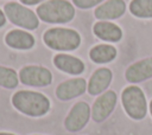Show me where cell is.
<instances>
[{"label": "cell", "mask_w": 152, "mask_h": 135, "mask_svg": "<svg viewBox=\"0 0 152 135\" xmlns=\"http://www.w3.org/2000/svg\"><path fill=\"white\" fill-rule=\"evenodd\" d=\"M112 78H113V75L109 69H107V68L97 69L91 75V77L88 82L87 90H88L89 95L96 96V95H101L102 92H104V90L109 86Z\"/></svg>", "instance_id": "cell-11"}, {"label": "cell", "mask_w": 152, "mask_h": 135, "mask_svg": "<svg viewBox=\"0 0 152 135\" xmlns=\"http://www.w3.org/2000/svg\"><path fill=\"white\" fill-rule=\"evenodd\" d=\"M42 1H45V0H20L21 4L24 5H28V6H32V5H37Z\"/></svg>", "instance_id": "cell-20"}, {"label": "cell", "mask_w": 152, "mask_h": 135, "mask_svg": "<svg viewBox=\"0 0 152 135\" xmlns=\"http://www.w3.org/2000/svg\"><path fill=\"white\" fill-rule=\"evenodd\" d=\"M87 82L83 78H71L62 82L56 88V96L61 101H70L81 95L87 90Z\"/></svg>", "instance_id": "cell-9"}, {"label": "cell", "mask_w": 152, "mask_h": 135, "mask_svg": "<svg viewBox=\"0 0 152 135\" xmlns=\"http://www.w3.org/2000/svg\"><path fill=\"white\" fill-rule=\"evenodd\" d=\"M125 77L129 83H139L152 77V57L133 63L127 68Z\"/></svg>", "instance_id": "cell-10"}, {"label": "cell", "mask_w": 152, "mask_h": 135, "mask_svg": "<svg viewBox=\"0 0 152 135\" xmlns=\"http://www.w3.org/2000/svg\"><path fill=\"white\" fill-rule=\"evenodd\" d=\"M93 32L100 39L107 41H119L122 38L121 28L109 21H97L93 27Z\"/></svg>", "instance_id": "cell-15"}, {"label": "cell", "mask_w": 152, "mask_h": 135, "mask_svg": "<svg viewBox=\"0 0 152 135\" xmlns=\"http://www.w3.org/2000/svg\"><path fill=\"white\" fill-rule=\"evenodd\" d=\"M129 12L138 18H152V0H132Z\"/></svg>", "instance_id": "cell-17"}, {"label": "cell", "mask_w": 152, "mask_h": 135, "mask_svg": "<svg viewBox=\"0 0 152 135\" xmlns=\"http://www.w3.org/2000/svg\"><path fill=\"white\" fill-rule=\"evenodd\" d=\"M121 103L125 112L135 121H141L147 115V101L144 91L137 85L126 86L121 92Z\"/></svg>", "instance_id": "cell-4"}, {"label": "cell", "mask_w": 152, "mask_h": 135, "mask_svg": "<svg viewBox=\"0 0 152 135\" xmlns=\"http://www.w3.org/2000/svg\"><path fill=\"white\" fill-rule=\"evenodd\" d=\"M126 11L124 0H107L95 8V17L100 20H110L120 18Z\"/></svg>", "instance_id": "cell-12"}, {"label": "cell", "mask_w": 152, "mask_h": 135, "mask_svg": "<svg viewBox=\"0 0 152 135\" xmlns=\"http://www.w3.org/2000/svg\"><path fill=\"white\" fill-rule=\"evenodd\" d=\"M19 79L23 84L30 86H48L52 82V73L39 65H27L19 72Z\"/></svg>", "instance_id": "cell-8"}, {"label": "cell", "mask_w": 152, "mask_h": 135, "mask_svg": "<svg viewBox=\"0 0 152 135\" xmlns=\"http://www.w3.org/2000/svg\"><path fill=\"white\" fill-rule=\"evenodd\" d=\"M43 40L52 50L58 51H72L76 50L81 44V36L77 31L65 27H53L48 30Z\"/></svg>", "instance_id": "cell-3"}, {"label": "cell", "mask_w": 152, "mask_h": 135, "mask_svg": "<svg viewBox=\"0 0 152 135\" xmlns=\"http://www.w3.org/2000/svg\"><path fill=\"white\" fill-rule=\"evenodd\" d=\"M91 117V108L84 101L76 102L64 118V128L70 133L82 130Z\"/></svg>", "instance_id": "cell-6"}, {"label": "cell", "mask_w": 152, "mask_h": 135, "mask_svg": "<svg viewBox=\"0 0 152 135\" xmlns=\"http://www.w3.org/2000/svg\"><path fill=\"white\" fill-rule=\"evenodd\" d=\"M89 56H90V59L95 63H100V64L108 63L116 57V49L107 44L96 45L90 50Z\"/></svg>", "instance_id": "cell-16"}, {"label": "cell", "mask_w": 152, "mask_h": 135, "mask_svg": "<svg viewBox=\"0 0 152 135\" xmlns=\"http://www.w3.org/2000/svg\"><path fill=\"white\" fill-rule=\"evenodd\" d=\"M11 102L19 112L30 117L45 116L51 108V102L44 94L31 90H19L14 92Z\"/></svg>", "instance_id": "cell-1"}, {"label": "cell", "mask_w": 152, "mask_h": 135, "mask_svg": "<svg viewBox=\"0 0 152 135\" xmlns=\"http://www.w3.org/2000/svg\"><path fill=\"white\" fill-rule=\"evenodd\" d=\"M4 12L6 18H8V20L17 26L27 30H36L39 25L36 13L19 2H7L4 6Z\"/></svg>", "instance_id": "cell-5"}, {"label": "cell", "mask_w": 152, "mask_h": 135, "mask_svg": "<svg viewBox=\"0 0 152 135\" xmlns=\"http://www.w3.org/2000/svg\"><path fill=\"white\" fill-rule=\"evenodd\" d=\"M148 111H150V115H151V117H152V99H151L150 103H148Z\"/></svg>", "instance_id": "cell-22"}, {"label": "cell", "mask_w": 152, "mask_h": 135, "mask_svg": "<svg viewBox=\"0 0 152 135\" xmlns=\"http://www.w3.org/2000/svg\"><path fill=\"white\" fill-rule=\"evenodd\" d=\"M5 24H6V15H5V12L0 8V27H2Z\"/></svg>", "instance_id": "cell-21"}, {"label": "cell", "mask_w": 152, "mask_h": 135, "mask_svg": "<svg viewBox=\"0 0 152 135\" xmlns=\"http://www.w3.org/2000/svg\"><path fill=\"white\" fill-rule=\"evenodd\" d=\"M0 135H15L13 133H8V131H0Z\"/></svg>", "instance_id": "cell-23"}, {"label": "cell", "mask_w": 152, "mask_h": 135, "mask_svg": "<svg viewBox=\"0 0 152 135\" xmlns=\"http://www.w3.org/2000/svg\"><path fill=\"white\" fill-rule=\"evenodd\" d=\"M118 102V96L115 91L107 90L99 95L91 105V118L94 122L100 123L107 120L114 111Z\"/></svg>", "instance_id": "cell-7"}, {"label": "cell", "mask_w": 152, "mask_h": 135, "mask_svg": "<svg viewBox=\"0 0 152 135\" xmlns=\"http://www.w3.org/2000/svg\"><path fill=\"white\" fill-rule=\"evenodd\" d=\"M37 15L45 22L63 24L72 20L75 8L68 0H48L38 6Z\"/></svg>", "instance_id": "cell-2"}, {"label": "cell", "mask_w": 152, "mask_h": 135, "mask_svg": "<svg viewBox=\"0 0 152 135\" xmlns=\"http://www.w3.org/2000/svg\"><path fill=\"white\" fill-rule=\"evenodd\" d=\"M102 1H103V0H72V2H74L77 7L83 8V9L94 7V6L99 5V4L102 2Z\"/></svg>", "instance_id": "cell-19"}, {"label": "cell", "mask_w": 152, "mask_h": 135, "mask_svg": "<svg viewBox=\"0 0 152 135\" xmlns=\"http://www.w3.org/2000/svg\"><path fill=\"white\" fill-rule=\"evenodd\" d=\"M18 76L19 75H17L13 69L0 65V86L6 89H14L19 82Z\"/></svg>", "instance_id": "cell-18"}, {"label": "cell", "mask_w": 152, "mask_h": 135, "mask_svg": "<svg viewBox=\"0 0 152 135\" xmlns=\"http://www.w3.org/2000/svg\"><path fill=\"white\" fill-rule=\"evenodd\" d=\"M53 64L61 71L71 75H80L84 71V63L81 59L69 54H56L53 58Z\"/></svg>", "instance_id": "cell-13"}, {"label": "cell", "mask_w": 152, "mask_h": 135, "mask_svg": "<svg viewBox=\"0 0 152 135\" xmlns=\"http://www.w3.org/2000/svg\"><path fill=\"white\" fill-rule=\"evenodd\" d=\"M6 44L17 50H28L34 45V38L26 31L23 30H12L5 37Z\"/></svg>", "instance_id": "cell-14"}, {"label": "cell", "mask_w": 152, "mask_h": 135, "mask_svg": "<svg viewBox=\"0 0 152 135\" xmlns=\"http://www.w3.org/2000/svg\"><path fill=\"white\" fill-rule=\"evenodd\" d=\"M32 135H40V134H32Z\"/></svg>", "instance_id": "cell-24"}]
</instances>
